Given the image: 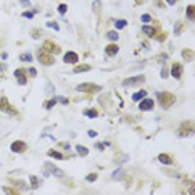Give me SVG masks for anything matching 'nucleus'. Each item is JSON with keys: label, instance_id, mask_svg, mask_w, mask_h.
Segmentation results:
<instances>
[{"label": "nucleus", "instance_id": "5701e85b", "mask_svg": "<svg viewBox=\"0 0 195 195\" xmlns=\"http://www.w3.org/2000/svg\"><path fill=\"white\" fill-rule=\"evenodd\" d=\"M75 150L80 157H87V155H89V149L84 147V145H75Z\"/></svg>", "mask_w": 195, "mask_h": 195}, {"label": "nucleus", "instance_id": "f704fd0d", "mask_svg": "<svg viewBox=\"0 0 195 195\" xmlns=\"http://www.w3.org/2000/svg\"><path fill=\"white\" fill-rule=\"evenodd\" d=\"M92 8H94V13H99L100 12V0H94V5H92Z\"/></svg>", "mask_w": 195, "mask_h": 195}, {"label": "nucleus", "instance_id": "7ed1b4c3", "mask_svg": "<svg viewBox=\"0 0 195 195\" xmlns=\"http://www.w3.org/2000/svg\"><path fill=\"white\" fill-rule=\"evenodd\" d=\"M193 129H195L193 122L187 120V122H183V124H180L178 130H177V135H178V137H188V135L193 134Z\"/></svg>", "mask_w": 195, "mask_h": 195}, {"label": "nucleus", "instance_id": "f03ea898", "mask_svg": "<svg viewBox=\"0 0 195 195\" xmlns=\"http://www.w3.org/2000/svg\"><path fill=\"white\" fill-rule=\"evenodd\" d=\"M0 110L5 112V114H8V115H12V117H18V115H20V112H18L15 107L8 102V99H7L5 95L0 97Z\"/></svg>", "mask_w": 195, "mask_h": 195}, {"label": "nucleus", "instance_id": "423d86ee", "mask_svg": "<svg viewBox=\"0 0 195 195\" xmlns=\"http://www.w3.org/2000/svg\"><path fill=\"white\" fill-rule=\"evenodd\" d=\"M42 48L45 52H48V53H52V55H55V53H60V45H57L53 40H50V38H47L45 42H43V45H42Z\"/></svg>", "mask_w": 195, "mask_h": 195}, {"label": "nucleus", "instance_id": "49530a36", "mask_svg": "<svg viewBox=\"0 0 195 195\" xmlns=\"http://www.w3.org/2000/svg\"><path fill=\"white\" fill-rule=\"evenodd\" d=\"M58 145H60V147H62V149H67V150H69V149H70V145H69V144H67V142H60V144H58Z\"/></svg>", "mask_w": 195, "mask_h": 195}, {"label": "nucleus", "instance_id": "4468645a", "mask_svg": "<svg viewBox=\"0 0 195 195\" xmlns=\"http://www.w3.org/2000/svg\"><path fill=\"white\" fill-rule=\"evenodd\" d=\"M13 75H15V79H17V82L20 85L27 84V77H25V70H23V69H17L15 72H13Z\"/></svg>", "mask_w": 195, "mask_h": 195}, {"label": "nucleus", "instance_id": "393cba45", "mask_svg": "<svg viewBox=\"0 0 195 195\" xmlns=\"http://www.w3.org/2000/svg\"><path fill=\"white\" fill-rule=\"evenodd\" d=\"M145 95H147V90H140V92H135V94L132 95V100L139 102V100H142Z\"/></svg>", "mask_w": 195, "mask_h": 195}, {"label": "nucleus", "instance_id": "cd10ccee", "mask_svg": "<svg viewBox=\"0 0 195 195\" xmlns=\"http://www.w3.org/2000/svg\"><path fill=\"white\" fill-rule=\"evenodd\" d=\"M107 38H109V40L117 42V40H119V33H117L115 30H110V32H107Z\"/></svg>", "mask_w": 195, "mask_h": 195}, {"label": "nucleus", "instance_id": "a19ab883", "mask_svg": "<svg viewBox=\"0 0 195 195\" xmlns=\"http://www.w3.org/2000/svg\"><path fill=\"white\" fill-rule=\"evenodd\" d=\"M142 22H145V23H147V22H154V18H152V15H149V13H144V15H142Z\"/></svg>", "mask_w": 195, "mask_h": 195}, {"label": "nucleus", "instance_id": "6ab92c4d", "mask_svg": "<svg viewBox=\"0 0 195 195\" xmlns=\"http://www.w3.org/2000/svg\"><path fill=\"white\" fill-rule=\"evenodd\" d=\"M142 32L145 33V35H149V37H154L155 33H157V28H155V27H150V25H144V27H142Z\"/></svg>", "mask_w": 195, "mask_h": 195}, {"label": "nucleus", "instance_id": "a878e982", "mask_svg": "<svg viewBox=\"0 0 195 195\" xmlns=\"http://www.w3.org/2000/svg\"><path fill=\"white\" fill-rule=\"evenodd\" d=\"M12 185H15L18 190H27V185L23 180H12Z\"/></svg>", "mask_w": 195, "mask_h": 195}, {"label": "nucleus", "instance_id": "c9c22d12", "mask_svg": "<svg viewBox=\"0 0 195 195\" xmlns=\"http://www.w3.org/2000/svg\"><path fill=\"white\" fill-rule=\"evenodd\" d=\"M160 77H162V79H167V77H168V69H167V65L162 67V70H160Z\"/></svg>", "mask_w": 195, "mask_h": 195}, {"label": "nucleus", "instance_id": "58836bf2", "mask_svg": "<svg viewBox=\"0 0 195 195\" xmlns=\"http://www.w3.org/2000/svg\"><path fill=\"white\" fill-rule=\"evenodd\" d=\"M167 53H158V55L157 57H155V60H157V62H165V60H167Z\"/></svg>", "mask_w": 195, "mask_h": 195}, {"label": "nucleus", "instance_id": "9d476101", "mask_svg": "<svg viewBox=\"0 0 195 195\" xmlns=\"http://www.w3.org/2000/svg\"><path fill=\"white\" fill-rule=\"evenodd\" d=\"M63 63H79V53L74 52V50L65 52V55H63Z\"/></svg>", "mask_w": 195, "mask_h": 195}, {"label": "nucleus", "instance_id": "dca6fc26", "mask_svg": "<svg viewBox=\"0 0 195 195\" xmlns=\"http://www.w3.org/2000/svg\"><path fill=\"white\" fill-rule=\"evenodd\" d=\"M47 155L48 157H52V158H55V160H65V158H69V157H65V155H63L62 152H58V150H48L47 152Z\"/></svg>", "mask_w": 195, "mask_h": 195}, {"label": "nucleus", "instance_id": "20e7f679", "mask_svg": "<svg viewBox=\"0 0 195 195\" xmlns=\"http://www.w3.org/2000/svg\"><path fill=\"white\" fill-rule=\"evenodd\" d=\"M77 92H80V94H97V92H100L102 90V87L100 85H97V84H79L77 85Z\"/></svg>", "mask_w": 195, "mask_h": 195}, {"label": "nucleus", "instance_id": "4c0bfd02", "mask_svg": "<svg viewBox=\"0 0 195 195\" xmlns=\"http://www.w3.org/2000/svg\"><path fill=\"white\" fill-rule=\"evenodd\" d=\"M127 27V20H115V28H124Z\"/></svg>", "mask_w": 195, "mask_h": 195}, {"label": "nucleus", "instance_id": "aec40b11", "mask_svg": "<svg viewBox=\"0 0 195 195\" xmlns=\"http://www.w3.org/2000/svg\"><path fill=\"white\" fill-rule=\"evenodd\" d=\"M112 178H114V180H124V178H127V175H125V170H122V168L115 170V172L112 173Z\"/></svg>", "mask_w": 195, "mask_h": 195}, {"label": "nucleus", "instance_id": "72a5a7b5", "mask_svg": "<svg viewBox=\"0 0 195 195\" xmlns=\"http://www.w3.org/2000/svg\"><path fill=\"white\" fill-rule=\"evenodd\" d=\"M67 3H60V5L57 7V10H58V13H60V15H63V13H67Z\"/></svg>", "mask_w": 195, "mask_h": 195}, {"label": "nucleus", "instance_id": "79ce46f5", "mask_svg": "<svg viewBox=\"0 0 195 195\" xmlns=\"http://www.w3.org/2000/svg\"><path fill=\"white\" fill-rule=\"evenodd\" d=\"M97 177H99V175H97V173L94 172V173H89V175H87V180H89V182H95Z\"/></svg>", "mask_w": 195, "mask_h": 195}, {"label": "nucleus", "instance_id": "09e8293b", "mask_svg": "<svg viewBox=\"0 0 195 195\" xmlns=\"http://www.w3.org/2000/svg\"><path fill=\"white\" fill-rule=\"evenodd\" d=\"M7 69V63H3V62H0V72H3Z\"/></svg>", "mask_w": 195, "mask_h": 195}, {"label": "nucleus", "instance_id": "39448f33", "mask_svg": "<svg viewBox=\"0 0 195 195\" xmlns=\"http://www.w3.org/2000/svg\"><path fill=\"white\" fill-rule=\"evenodd\" d=\"M37 58H38V62H40V63H43V65H53V63H55V58H53V55H52V53H48V52H45L43 48H40V50H38Z\"/></svg>", "mask_w": 195, "mask_h": 195}, {"label": "nucleus", "instance_id": "412c9836", "mask_svg": "<svg viewBox=\"0 0 195 195\" xmlns=\"http://www.w3.org/2000/svg\"><path fill=\"white\" fill-rule=\"evenodd\" d=\"M182 57H183V60H193V50H190V48H185V50H182Z\"/></svg>", "mask_w": 195, "mask_h": 195}, {"label": "nucleus", "instance_id": "9b49d317", "mask_svg": "<svg viewBox=\"0 0 195 195\" xmlns=\"http://www.w3.org/2000/svg\"><path fill=\"white\" fill-rule=\"evenodd\" d=\"M154 105L155 104H154L152 99H145V97H144V99L140 100V104H139V109L142 112H147V110H154Z\"/></svg>", "mask_w": 195, "mask_h": 195}, {"label": "nucleus", "instance_id": "4be33fe9", "mask_svg": "<svg viewBox=\"0 0 195 195\" xmlns=\"http://www.w3.org/2000/svg\"><path fill=\"white\" fill-rule=\"evenodd\" d=\"M84 115L90 117V119H97V117H99V110H97V109H85Z\"/></svg>", "mask_w": 195, "mask_h": 195}, {"label": "nucleus", "instance_id": "ddd939ff", "mask_svg": "<svg viewBox=\"0 0 195 195\" xmlns=\"http://www.w3.org/2000/svg\"><path fill=\"white\" fill-rule=\"evenodd\" d=\"M158 160L165 165H173L175 163V158L172 157V154H167V152H162L158 155Z\"/></svg>", "mask_w": 195, "mask_h": 195}, {"label": "nucleus", "instance_id": "a18cd8bd", "mask_svg": "<svg viewBox=\"0 0 195 195\" xmlns=\"http://www.w3.org/2000/svg\"><path fill=\"white\" fill-rule=\"evenodd\" d=\"M28 74H30L32 77H35V75H37V70L33 69V67H30V69H28Z\"/></svg>", "mask_w": 195, "mask_h": 195}, {"label": "nucleus", "instance_id": "473e14b6", "mask_svg": "<svg viewBox=\"0 0 195 195\" xmlns=\"http://www.w3.org/2000/svg\"><path fill=\"white\" fill-rule=\"evenodd\" d=\"M35 13H37L35 10H27V12L22 13V17L23 18H33V17H35Z\"/></svg>", "mask_w": 195, "mask_h": 195}, {"label": "nucleus", "instance_id": "1a4fd4ad", "mask_svg": "<svg viewBox=\"0 0 195 195\" xmlns=\"http://www.w3.org/2000/svg\"><path fill=\"white\" fill-rule=\"evenodd\" d=\"M10 149H12L13 154H23L27 150V144L23 142V140H15V142L10 145Z\"/></svg>", "mask_w": 195, "mask_h": 195}, {"label": "nucleus", "instance_id": "c03bdc74", "mask_svg": "<svg viewBox=\"0 0 195 195\" xmlns=\"http://www.w3.org/2000/svg\"><path fill=\"white\" fill-rule=\"evenodd\" d=\"M58 102H60V104H63V105H69V104H70V100L67 99V97H58Z\"/></svg>", "mask_w": 195, "mask_h": 195}, {"label": "nucleus", "instance_id": "ea45409f", "mask_svg": "<svg viewBox=\"0 0 195 195\" xmlns=\"http://www.w3.org/2000/svg\"><path fill=\"white\" fill-rule=\"evenodd\" d=\"M47 27L53 28V30H60V25H58L57 22H48V23H47Z\"/></svg>", "mask_w": 195, "mask_h": 195}, {"label": "nucleus", "instance_id": "2eb2a0df", "mask_svg": "<svg viewBox=\"0 0 195 195\" xmlns=\"http://www.w3.org/2000/svg\"><path fill=\"white\" fill-rule=\"evenodd\" d=\"M119 45H117V43H109V45L105 47V53L109 57H114V55H117V53H119Z\"/></svg>", "mask_w": 195, "mask_h": 195}, {"label": "nucleus", "instance_id": "de8ad7c7", "mask_svg": "<svg viewBox=\"0 0 195 195\" xmlns=\"http://www.w3.org/2000/svg\"><path fill=\"white\" fill-rule=\"evenodd\" d=\"M20 3L23 7H30V0H20Z\"/></svg>", "mask_w": 195, "mask_h": 195}, {"label": "nucleus", "instance_id": "0eeeda50", "mask_svg": "<svg viewBox=\"0 0 195 195\" xmlns=\"http://www.w3.org/2000/svg\"><path fill=\"white\" fill-rule=\"evenodd\" d=\"M145 82V77L144 75H135V77H130V79H125L122 82L124 87H135V85H140Z\"/></svg>", "mask_w": 195, "mask_h": 195}, {"label": "nucleus", "instance_id": "f257e3e1", "mask_svg": "<svg viewBox=\"0 0 195 195\" xmlns=\"http://www.w3.org/2000/svg\"><path fill=\"white\" fill-rule=\"evenodd\" d=\"M157 99H158V104L162 105L163 109H170V107L175 104V95L172 92H158Z\"/></svg>", "mask_w": 195, "mask_h": 195}, {"label": "nucleus", "instance_id": "3c124183", "mask_svg": "<svg viewBox=\"0 0 195 195\" xmlns=\"http://www.w3.org/2000/svg\"><path fill=\"white\" fill-rule=\"evenodd\" d=\"M89 135H90V137H95L97 132H95V130H89Z\"/></svg>", "mask_w": 195, "mask_h": 195}, {"label": "nucleus", "instance_id": "c85d7f7f", "mask_svg": "<svg viewBox=\"0 0 195 195\" xmlns=\"http://www.w3.org/2000/svg\"><path fill=\"white\" fill-rule=\"evenodd\" d=\"M173 32H175V35H180V33L183 32V23H182V22H177V23H175Z\"/></svg>", "mask_w": 195, "mask_h": 195}, {"label": "nucleus", "instance_id": "8fccbe9b", "mask_svg": "<svg viewBox=\"0 0 195 195\" xmlns=\"http://www.w3.org/2000/svg\"><path fill=\"white\" fill-rule=\"evenodd\" d=\"M95 149H99V150H104V149H105V145H104V144H95Z\"/></svg>", "mask_w": 195, "mask_h": 195}, {"label": "nucleus", "instance_id": "603ef678", "mask_svg": "<svg viewBox=\"0 0 195 195\" xmlns=\"http://www.w3.org/2000/svg\"><path fill=\"white\" fill-rule=\"evenodd\" d=\"M175 2H177V0H167V3H168V5H173Z\"/></svg>", "mask_w": 195, "mask_h": 195}, {"label": "nucleus", "instance_id": "f3484780", "mask_svg": "<svg viewBox=\"0 0 195 195\" xmlns=\"http://www.w3.org/2000/svg\"><path fill=\"white\" fill-rule=\"evenodd\" d=\"M163 173L168 175V177H173V178H182V177H183L182 172H178V170H172V168H167V167L163 168Z\"/></svg>", "mask_w": 195, "mask_h": 195}, {"label": "nucleus", "instance_id": "37998d69", "mask_svg": "<svg viewBox=\"0 0 195 195\" xmlns=\"http://www.w3.org/2000/svg\"><path fill=\"white\" fill-rule=\"evenodd\" d=\"M40 35H42V30H38V28L32 30V37H33V38H40Z\"/></svg>", "mask_w": 195, "mask_h": 195}, {"label": "nucleus", "instance_id": "6e6552de", "mask_svg": "<svg viewBox=\"0 0 195 195\" xmlns=\"http://www.w3.org/2000/svg\"><path fill=\"white\" fill-rule=\"evenodd\" d=\"M43 170H45V172H48L50 175H55V177H63V172L58 167H55V165H53L52 162H47L45 165H43Z\"/></svg>", "mask_w": 195, "mask_h": 195}, {"label": "nucleus", "instance_id": "2f4dec72", "mask_svg": "<svg viewBox=\"0 0 195 195\" xmlns=\"http://www.w3.org/2000/svg\"><path fill=\"white\" fill-rule=\"evenodd\" d=\"M20 60H22V62H32L33 57H32V53H22V55H20Z\"/></svg>", "mask_w": 195, "mask_h": 195}, {"label": "nucleus", "instance_id": "b1692460", "mask_svg": "<svg viewBox=\"0 0 195 195\" xmlns=\"http://www.w3.org/2000/svg\"><path fill=\"white\" fill-rule=\"evenodd\" d=\"M185 13H187V18L192 22L193 18H195V5H188L187 10H185Z\"/></svg>", "mask_w": 195, "mask_h": 195}, {"label": "nucleus", "instance_id": "7c9ffc66", "mask_svg": "<svg viewBox=\"0 0 195 195\" xmlns=\"http://www.w3.org/2000/svg\"><path fill=\"white\" fill-rule=\"evenodd\" d=\"M3 192H5V193H12V195H17V193H20V190H18V188H12V187H3Z\"/></svg>", "mask_w": 195, "mask_h": 195}, {"label": "nucleus", "instance_id": "bb28decb", "mask_svg": "<svg viewBox=\"0 0 195 195\" xmlns=\"http://www.w3.org/2000/svg\"><path fill=\"white\" fill-rule=\"evenodd\" d=\"M40 178H38V177H35V175H30V185H32V187L33 188H38V187H40Z\"/></svg>", "mask_w": 195, "mask_h": 195}, {"label": "nucleus", "instance_id": "f8f14e48", "mask_svg": "<svg viewBox=\"0 0 195 195\" xmlns=\"http://www.w3.org/2000/svg\"><path fill=\"white\" fill-rule=\"evenodd\" d=\"M182 74H183V65L180 62H173L172 63V75L175 77V79H182Z\"/></svg>", "mask_w": 195, "mask_h": 195}, {"label": "nucleus", "instance_id": "c756f323", "mask_svg": "<svg viewBox=\"0 0 195 195\" xmlns=\"http://www.w3.org/2000/svg\"><path fill=\"white\" fill-rule=\"evenodd\" d=\"M55 104H57V100H55V99L45 100V102H43V109H52V107L55 105Z\"/></svg>", "mask_w": 195, "mask_h": 195}, {"label": "nucleus", "instance_id": "a211bd4d", "mask_svg": "<svg viewBox=\"0 0 195 195\" xmlns=\"http://www.w3.org/2000/svg\"><path fill=\"white\" fill-rule=\"evenodd\" d=\"M92 67L89 63H84V65H75L74 67V74H82V72H89Z\"/></svg>", "mask_w": 195, "mask_h": 195}, {"label": "nucleus", "instance_id": "e433bc0d", "mask_svg": "<svg viewBox=\"0 0 195 195\" xmlns=\"http://www.w3.org/2000/svg\"><path fill=\"white\" fill-rule=\"evenodd\" d=\"M165 33H155V35L152 37V38H155V40H158V42H165Z\"/></svg>", "mask_w": 195, "mask_h": 195}]
</instances>
